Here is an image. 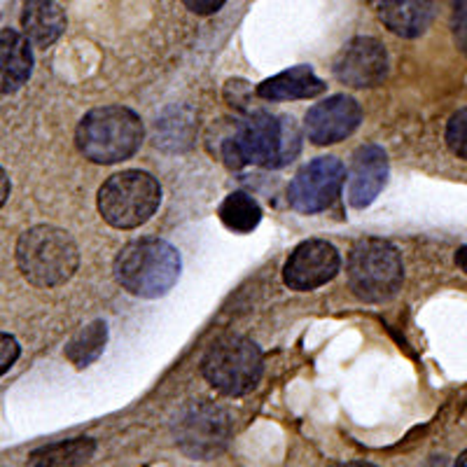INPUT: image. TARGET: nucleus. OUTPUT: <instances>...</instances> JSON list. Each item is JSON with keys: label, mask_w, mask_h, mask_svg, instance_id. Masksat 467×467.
<instances>
[{"label": "nucleus", "mask_w": 467, "mask_h": 467, "mask_svg": "<svg viewBox=\"0 0 467 467\" xmlns=\"http://www.w3.org/2000/svg\"><path fill=\"white\" fill-rule=\"evenodd\" d=\"M182 3H185L187 10L194 12V15H213V12H218L227 0H182Z\"/></svg>", "instance_id": "b1692460"}, {"label": "nucleus", "mask_w": 467, "mask_h": 467, "mask_svg": "<svg viewBox=\"0 0 467 467\" xmlns=\"http://www.w3.org/2000/svg\"><path fill=\"white\" fill-rule=\"evenodd\" d=\"M446 143H449L453 154L467 160V106L461 108V110L449 119V127H446Z\"/></svg>", "instance_id": "412c9836"}, {"label": "nucleus", "mask_w": 467, "mask_h": 467, "mask_svg": "<svg viewBox=\"0 0 467 467\" xmlns=\"http://www.w3.org/2000/svg\"><path fill=\"white\" fill-rule=\"evenodd\" d=\"M360 103L350 96L339 94L329 96L323 103H316L306 112L304 129H306L308 140H314L316 145H332L348 139L350 133L360 127Z\"/></svg>", "instance_id": "f8f14e48"}, {"label": "nucleus", "mask_w": 467, "mask_h": 467, "mask_svg": "<svg viewBox=\"0 0 467 467\" xmlns=\"http://www.w3.org/2000/svg\"><path fill=\"white\" fill-rule=\"evenodd\" d=\"M24 36L36 47H49L66 28V15L57 0H26L22 12Z\"/></svg>", "instance_id": "2eb2a0df"}, {"label": "nucleus", "mask_w": 467, "mask_h": 467, "mask_svg": "<svg viewBox=\"0 0 467 467\" xmlns=\"http://www.w3.org/2000/svg\"><path fill=\"white\" fill-rule=\"evenodd\" d=\"M75 143L94 164H117L139 152L143 143V122L129 108H96L78 124Z\"/></svg>", "instance_id": "f03ea898"}, {"label": "nucleus", "mask_w": 467, "mask_h": 467, "mask_svg": "<svg viewBox=\"0 0 467 467\" xmlns=\"http://www.w3.org/2000/svg\"><path fill=\"white\" fill-rule=\"evenodd\" d=\"M220 220L232 232L248 234L260 224L262 208L255 199L244 194V192H234L220 206Z\"/></svg>", "instance_id": "aec40b11"}, {"label": "nucleus", "mask_w": 467, "mask_h": 467, "mask_svg": "<svg viewBox=\"0 0 467 467\" xmlns=\"http://www.w3.org/2000/svg\"><path fill=\"white\" fill-rule=\"evenodd\" d=\"M348 285L362 302H388L402 285L404 266L400 250L383 239H362L348 255Z\"/></svg>", "instance_id": "39448f33"}, {"label": "nucleus", "mask_w": 467, "mask_h": 467, "mask_svg": "<svg viewBox=\"0 0 467 467\" xmlns=\"http://www.w3.org/2000/svg\"><path fill=\"white\" fill-rule=\"evenodd\" d=\"M202 372L215 390L239 398L250 393L262 377V350L239 335L218 339L202 360Z\"/></svg>", "instance_id": "0eeeda50"}, {"label": "nucleus", "mask_w": 467, "mask_h": 467, "mask_svg": "<svg viewBox=\"0 0 467 467\" xmlns=\"http://www.w3.org/2000/svg\"><path fill=\"white\" fill-rule=\"evenodd\" d=\"M453 28H456V40L467 54V0H458L456 12H453Z\"/></svg>", "instance_id": "5701e85b"}, {"label": "nucleus", "mask_w": 467, "mask_h": 467, "mask_svg": "<svg viewBox=\"0 0 467 467\" xmlns=\"http://www.w3.org/2000/svg\"><path fill=\"white\" fill-rule=\"evenodd\" d=\"M33 43L15 28H0V94H15L33 73Z\"/></svg>", "instance_id": "4468645a"}, {"label": "nucleus", "mask_w": 467, "mask_h": 467, "mask_svg": "<svg viewBox=\"0 0 467 467\" xmlns=\"http://www.w3.org/2000/svg\"><path fill=\"white\" fill-rule=\"evenodd\" d=\"M341 257L337 248L327 241H304L292 250L283 266V281L297 292L316 290L339 274Z\"/></svg>", "instance_id": "9d476101"}, {"label": "nucleus", "mask_w": 467, "mask_h": 467, "mask_svg": "<svg viewBox=\"0 0 467 467\" xmlns=\"http://www.w3.org/2000/svg\"><path fill=\"white\" fill-rule=\"evenodd\" d=\"M175 437L187 456L208 461L224 451L232 437V416L218 404H190L175 423Z\"/></svg>", "instance_id": "6e6552de"}, {"label": "nucleus", "mask_w": 467, "mask_h": 467, "mask_svg": "<svg viewBox=\"0 0 467 467\" xmlns=\"http://www.w3.org/2000/svg\"><path fill=\"white\" fill-rule=\"evenodd\" d=\"M335 467H377V465H372V462L353 461V462H341V465H335Z\"/></svg>", "instance_id": "bb28decb"}, {"label": "nucleus", "mask_w": 467, "mask_h": 467, "mask_svg": "<svg viewBox=\"0 0 467 467\" xmlns=\"http://www.w3.org/2000/svg\"><path fill=\"white\" fill-rule=\"evenodd\" d=\"M16 265L33 285L57 287L73 278L80 265V253L68 232L52 224H37L19 236Z\"/></svg>", "instance_id": "7ed1b4c3"}, {"label": "nucleus", "mask_w": 467, "mask_h": 467, "mask_svg": "<svg viewBox=\"0 0 467 467\" xmlns=\"http://www.w3.org/2000/svg\"><path fill=\"white\" fill-rule=\"evenodd\" d=\"M19 356H22V346H19V341L12 335L0 332V377L10 372L12 365L19 360Z\"/></svg>", "instance_id": "4be33fe9"}, {"label": "nucleus", "mask_w": 467, "mask_h": 467, "mask_svg": "<svg viewBox=\"0 0 467 467\" xmlns=\"http://www.w3.org/2000/svg\"><path fill=\"white\" fill-rule=\"evenodd\" d=\"M325 85L308 66H295L290 70L274 75L257 87V94L266 101H295V99H314L323 94Z\"/></svg>", "instance_id": "dca6fc26"}, {"label": "nucleus", "mask_w": 467, "mask_h": 467, "mask_svg": "<svg viewBox=\"0 0 467 467\" xmlns=\"http://www.w3.org/2000/svg\"><path fill=\"white\" fill-rule=\"evenodd\" d=\"M388 181L386 150L379 145H362L353 154L348 178V202L353 208H367L381 194Z\"/></svg>", "instance_id": "ddd939ff"}, {"label": "nucleus", "mask_w": 467, "mask_h": 467, "mask_svg": "<svg viewBox=\"0 0 467 467\" xmlns=\"http://www.w3.org/2000/svg\"><path fill=\"white\" fill-rule=\"evenodd\" d=\"M94 451L96 441L91 437H75L37 449L31 456V467H80L94 456Z\"/></svg>", "instance_id": "a211bd4d"}, {"label": "nucleus", "mask_w": 467, "mask_h": 467, "mask_svg": "<svg viewBox=\"0 0 467 467\" xmlns=\"http://www.w3.org/2000/svg\"><path fill=\"white\" fill-rule=\"evenodd\" d=\"M344 164L337 157L308 161L287 187V202L299 213H320L335 203L344 185Z\"/></svg>", "instance_id": "1a4fd4ad"}, {"label": "nucleus", "mask_w": 467, "mask_h": 467, "mask_svg": "<svg viewBox=\"0 0 467 467\" xmlns=\"http://www.w3.org/2000/svg\"><path fill=\"white\" fill-rule=\"evenodd\" d=\"M161 187L145 171H122L99 190V211L117 229H136L148 223L160 208Z\"/></svg>", "instance_id": "423d86ee"}, {"label": "nucleus", "mask_w": 467, "mask_h": 467, "mask_svg": "<svg viewBox=\"0 0 467 467\" xmlns=\"http://www.w3.org/2000/svg\"><path fill=\"white\" fill-rule=\"evenodd\" d=\"M302 148V131L292 117L255 112L239 127L236 136L224 143V161L234 169L253 164L281 169L290 164Z\"/></svg>", "instance_id": "f257e3e1"}, {"label": "nucleus", "mask_w": 467, "mask_h": 467, "mask_svg": "<svg viewBox=\"0 0 467 467\" xmlns=\"http://www.w3.org/2000/svg\"><path fill=\"white\" fill-rule=\"evenodd\" d=\"M379 15L395 36L416 37L432 22V0H379Z\"/></svg>", "instance_id": "f3484780"}, {"label": "nucleus", "mask_w": 467, "mask_h": 467, "mask_svg": "<svg viewBox=\"0 0 467 467\" xmlns=\"http://www.w3.org/2000/svg\"><path fill=\"white\" fill-rule=\"evenodd\" d=\"M339 82L356 89H369L386 80L388 54L374 37H356L339 52L335 61Z\"/></svg>", "instance_id": "9b49d317"}, {"label": "nucleus", "mask_w": 467, "mask_h": 467, "mask_svg": "<svg viewBox=\"0 0 467 467\" xmlns=\"http://www.w3.org/2000/svg\"><path fill=\"white\" fill-rule=\"evenodd\" d=\"M108 341V325L103 320H96V323L87 325L85 329H80L78 335L70 339V344L66 346V358L73 362L78 369H85L91 362L99 360V356L103 353Z\"/></svg>", "instance_id": "6ab92c4d"}, {"label": "nucleus", "mask_w": 467, "mask_h": 467, "mask_svg": "<svg viewBox=\"0 0 467 467\" xmlns=\"http://www.w3.org/2000/svg\"><path fill=\"white\" fill-rule=\"evenodd\" d=\"M453 467H467V451H462L461 456H458L456 465H453Z\"/></svg>", "instance_id": "cd10ccee"}, {"label": "nucleus", "mask_w": 467, "mask_h": 467, "mask_svg": "<svg viewBox=\"0 0 467 467\" xmlns=\"http://www.w3.org/2000/svg\"><path fill=\"white\" fill-rule=\"evenodd\" d=\"M456 265L467 274V245H462V248L456 253Z\"/></svg>", "instance_id": "a878e982"}, {"label": "nucleus", "mask_w": 467, "mask_h": 467, "mask_svg": "<svg viewBox=\"0 0 467 467\" xmlns=\"http://www.w3.org/2000/svg\"><path fill=\"white\" fill-rule=\"evenodd\" d=\"M181 276V255L161 239H139L124 245L115 260V278L143 299L164 297Z\"/></svg>", "instance_id": "20e7f679"}, {"label": "nucleus", "mask_w": 467, "mask_h": 467, "mask_svg": "<svg viewBox=\"0 0 467 467\" xmlns=\"http://www.w3.org/2000/svg\"><path fill=\"white\" fill-rule=\"evenodd\" d=\"M10 190H12L10 178H7L5 169H3V166H0V208L5 206L7 197H10Z\"/></svg>", "instance_id": "393cba45"}]
</instances>
